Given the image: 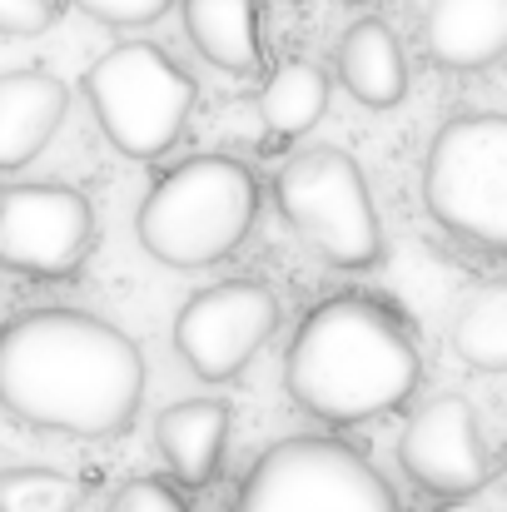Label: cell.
Returning <instances> with one entry per match:
<instances>
[{
    "label": "cell",
    "instance_id": "obj_7",
    "mask_svg": "<svg viewBox=\"0 0 507 512\" xmlns=\"http://www.w3.org/2000/svg\"><path fill=\"white\" fill-rule=\"evenodd\" d=\"M234 512H398L383 473L338 438H284L244 478Z\"/></svg>",
    "mask_w": 507,
    "mask_h": 512
},
{
    "label": "cell",
    "instance_id": "obj_9",
    "mask_svg": "<svg viewBox=\"0 0 507 512\" xmlns=\"http://www.w3.org/2000/svg\"><path fill=\"white\" fill-rule=\"evenodd\" d=\"M279 329V299L259 279H224L199 289L174 314V353L204 383L239 378Z\"/></svg>",
    "mask_w": 507,
    "mask_h": 512
},
{
    "label": "cell",
    "instance_id": "obj_17",
    "mask_svg": "<svg viewBox=\"0 0 507 512\" xmlns=\"http://www.w3.org/2000/svg\"><path fill=\"white\" fill-rule=\"evenodd\" d=\"M453 353L478 368V373H503L507 368V289L488 284L478 289L458 319H453Z\"/></svg>",
    "mask_w": 507,
    "mask_h": 512
},
{
    "label": "cell",
    "instance_id": "obj_18",
    "mask_svg": "<svg viewBox=\"0 0 507 512\" xmlns=\"http://www.w3.org/2000/svg\"><path fill=\"white\" fill-rule=\"evenodd\" d=\"M80 483L55 468H5L0 473V512H75Z\"/></svg>",
    "mask_w": 507,
    "mask_h": 512
},
{
    "label": "cell",
    "instance_id": "obj_14",
    "mask_svg": "<svg viewBox=\"0 0 507 512\" xmlns=\"http://www.w3.org/2000/svg\"><path fill=\"white\" fill-rule=\"evenodd\" d=\"M338 80L368 110H393L408 95V60L383 20H353L338 35Z\"/></svg>",
    "mask_w": 507,
    "mask_h": 512
},
{
    "label": "cell",
    "instance_id": "obj_1",
    "mask_svg": "<svg viewBox=\"0 0 507 512\" xmlns=\"http://www.w3.org/2000/svg\"><path fill=\"white\" fill-rule=\"evenodd\" d=\"M145 398V353L85 309H25L0 324V408L70 438L125 433Z\"/></svg>",
    "mask_w": 507,
    "mask_h": 512
},
{
    "label": "cell",
    "instance_id": "obj_6",
    "mask_svg": "<svg viewBox=\"0 0 507 512\" xmlns=\"http://www.w3.org/2000/svg\"><path fill=\"white\" fill-rule=\"evenodd\" d=\"M274 204L289 229L334 269H373L383 259V224L358 160L338 145H309L274 179Z\"/></svg>",
    "mask_w": 507,
    "mask_h": 512
},
{
    "label": "cell",
    "instance_id": "obj_3",
    "mask_svg": "<svg viewBox=\"0 0 507 512\" xmlns=\"http://www.w3.org/2000/svg\"><path fill=\"white\" fill-rule=\"evenodd\" d=\"M259 214V179L229 155H194L165 170L140 199L135 234L169 269H209L229 259Z\"/></svg>",
    "mask_w": 507,
    "mask_h": 512
},
{
    "label": "cell",
    "instance_id": "obj_16",
    "mask_svg": "<svg viewBox=\"0 0 507 512\" xmlns=\"http://www.w3.org/2000/svg\"><path fill=\"white\" fill-rule=\"evenodd\" d=\"M329 110V75L314 65V60H284L279 70H269L264 90H259V120L294 140V135H309Z\"/></svg>",
    "mask_w": 507,
    "mask_h": 512
},
{
    "label": "cell",
    "instance_id": "obj_10",
    "mask_svg": "<svg viewBox=\"0 0 507 512\" xmlns=\"http://www.w3.org/2000/svg\"><path fill=\"white\" fill-rule=\"evenodd\" d=\"M398 468L433 498H473L493 478V448L463 393H433L418 403L398 438Z\"/></svg>",
    "mask_w": 507,
    "mask_h": 512
},
{
    "label": "cell",
    "instance_id": "obj_19",
    "mask_svg": "<svg viewBox=\"0 0 507 512\" xmlns=\"http://www.w3.org/2000/svg\"><path fill=\"white\" fill-rule=\"evenodd\" d=\"M80 15L115 25V30H135V25H155L174 0H70Z\"/></svg>",
    "mask_w": 507,
    "mask_h": 512
},
{
    "label": "cell",
    "instance_id": "obj_22",
    "mask_svg": "<svg viewBox=\"0 0 507 512\" xmlns=\"http://www.w3.org/2000/svg\"><path fill=\"white\" fill-rule=\"evenodd\" d=\"M343 5H368V0H343Z\"/></svg>",
    "mask_w": 507,
    "mask_h": 512
},
{
    "label": "cell",
    "instance_id": "obj_4",
    "mask_svg": "<svg viewBox=\"0 0 507 512\" xmlns=\"http://www.w3.org/2000/svg\"><path fill=\"white\" fill-rule=\"evenodd\" d=\"M423 204L463 244H507V120L498 110L453 115L423 155Z\"/></svg>",
    "mask_w": 507,
    "mask_h": 512
},
{
    "label": "cell",
    "instance_id": "obj_11",
    "mask_svg": "<svg viewBox=\"0 0 507 512\" xmlns=\"http://www.w3.org/2000/svg\"><path fill=\"white\" fill-rule=\"evenodd\" d=\"M418 40L443 70H488L507 45V0H428Z\"/></svg>",
    "mask_w": 507,
    "mask_h": 512
},
{
    "label": "cell",
    "instance_id": "obj_2",
    "mask_svg": "<svg viewBox=\"0 0 507 512\" xmlns=\"http://www.w3.org/2000/svg\"><path fill=\"white\" fill-rule=\"evenodd\" d=\"M418 378L423 358L408 324L368 294H338L309 309L284 358L289 398L334 428L403 408Z\"/></svg>",
    "mask_w": 507,
    "mask_h": 512
},
{
    "label": "cell",
    "instance_id": "obj_13",
    "mask_svg": "<svg viewBox=\"0 0 507 512\" xmlns=\"http://www.w3.org/2000/svg\"><path fill=\"white\" fill-rule=\"evenodd\" d=\"M229 403L219 398H184L169 403L155 418V443L160 458L169 463V473L184 488H209L219 463H224V438H229Z\"/></svg>",
    "mask_w": 507,
    "mask_h": 512
},
{
    "label": "cell",
    "instance_id": "obj_21",
    "mask_svg": "<svg viewBox=\"0 0 507 512\" xmlns=\"http://www.w3.org/2000/svg\"><path fill=\"white\" fill-rule=\"evenodd\" d=\"M55 0H0V35H40L55 25Z\"/></svg>",
    "mask_w": 507,
    "mask_h": 512
},
{
    "label": "cell",
    "instance_id": "obj_12",
    "mask_svg": "<svg viewBox=\"0 0 507 512\" xmlns=\"http://www.w3.org/2000/svg\"><path fill=\"white\" fill-rule=\"evenodd\" d=\"M70 110V85L50 70L0 75V174L25 170L60 130Z\"/></svg>",
    "mask_w": 507,
    "mask_h": 512
},
{
    "label": "cell",
    "instance_id": "obj_8",
    "mask_svg": "<svg viewBox=\"0 0 507 512\" xmlns=\"http://www.w3.org/2000/svg\"><path fill=\"white\" fill-rule=\"evenodd\" d=\"M95 209L80 189L55 179L0 189V269L20 279H70L90 259Z\"/></svg>",
    "mask_w": 507,
    "mask_h": 512
},
{
    "label": "cell",
    "instance_id": "obj_15",
    "mask_svg": "<svg viewBox=\"0 0 507 512\" xmlns=\"http://www.w3.org/2000/svg\"><path fill=\"white\" fill-rule=\"evenodd\" d=\"M189 45L224 75H249L259 65V15L254 0H179Z\"/></svg>",
    "mask_w": 507,
    "mask_h": 512
},
{
    "label": "cell",
    "instance_id": "obj_20",
    "mask_svg": "<svg viewBox=\"0 0 507 512\" xmlns=\"http://www.w3.org/2000/svg\"><path fill=\"white\" fill-rule=\"evenodd\" d=\"M105 512H189V503L179 498V488H169L165 478H130Z\"/></svg>",
    "mask_w": 507,
    "mask_h": 512
},
{
    "label": "cell",
    "instance_id": "obj_5",
    "mask_svg": "<svg viewBox=\"0 0 507 512\" xmlns=\"http://www.w3.org/2000/svg\"><path fill=\"white\" fill-rule=\"evenodd\" d=\"M95 125L130 160H160L179 145L184 120L194 110V80L160 45L125 40L105 50L80 80Z\"/></svg>",
    "mask_w": 507,
    "mask_h": 512
}]
</instances>
